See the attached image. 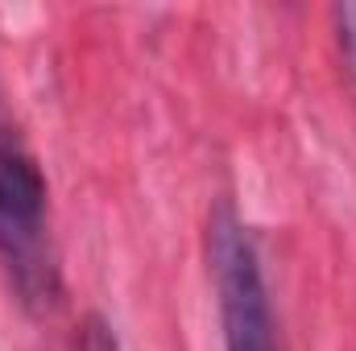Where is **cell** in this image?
Listing matches in <instances>:
<instances>
[{
  "mask_svg": "<svg viewBox=\"0 0 356 351\" xmlns=\"http://www.w3.org/2000/svg\"><path fill=\"white\" fill-rule=\"evenodd\" d=\"M336 29H340V50L348 58V75L356 83V4H340L336 8Z\"/></svg>",
  "mask_w": 356,
  "mask_h": 351,
  "instance_id": "4",
  "label": "cell"
},
{
  "mask_svg": "<svg viewBox=\"0 0 356 351\" xmlns=\"http://www.w3.org/2000/svg\"><path fill=\"white\" fill-rule=\"evenodd\" d=\"M71 351H120V343H116V331H112L99 314H88V318L75 327Z\"/></svg>",
  "mask_w": 356,
  "mask_h": 351,
  "instance_id": "3",
  "label": "cell"
},
{
  "mask_svg": "<svg viewBox=\"0 0 356 351\" xmlns=\"http://www.w3.org/2000/svg\"><path fill=\"white\" fill-rule=\"evenodd\" d=\"M46 232V182L38 166L0 141V252L29 268L42 257Z\"/></svg>",
  "mask_w": 356,
  "mask_h": 351,
  "instance_id": "2",
  "label": "cell"
},
{
  "mask_svg": "<svg viewBox=\"0 0 356 351\" xmlns=\"http://www.w3.org/2000/svg\"><path fill=\"white\" fill-rule=\"evenodd\" d=\"M211 273L220 293L216 302L224 323V351H277L257 248L228 207L211 215Z\"/></svg>",
  "mask_w": 356,
  "mask_h": 351,
  "instance_id": "1",
  "label": "cell"
}]
</instances>
